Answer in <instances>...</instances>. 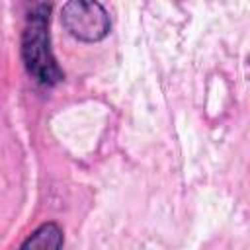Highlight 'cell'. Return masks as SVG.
<instances>
[{
    "instance_id": "obj_1",
    "label": "cell",
    "mask_w": 250,
    "mask_h": 250,
    "mask_svg": "<svg viewBox=\"0 0 250 250\" xmlns=\"http://www.w3.org/2000/svg\"><path fill=\"white\" fill-rule=\"evenodd\" d=\"M49 2L35 6L27 16L21 35V59L25 70L43 86H55L64 78L49 45Z\"/></svg>"
},
{
    "instance_id": "obj_2",
    "label": "cell",
    "mask_w": 250,
    "mask_h": 250,
    "mask_svg": "<svg viewBox=\"0 0 250 250\" xmlns=\"http://www.w3.org/2000/svg\"><path fill=\"white\" fill-rule=\"evenodd\" d=\"M62 27L78 41H102L109 29V14L98 0H68L61 10Z\"/></svg>"
},
{
    "instance_id": "obj_3",
    "label": "cell",
    "mask_w": 250,
    "mask_h": 250,
    "mask_svg": "<svg viewBox=\"0 0 250 250\" xmlns=\"http://www.w3.org/2000/svg\"><path fill=\"white\" fill-rule=\"evenodd\" d=\"M64 242L62 229L57 223H45L21 242L23 248H61Z\"/></svg>"
}]
</instances>
